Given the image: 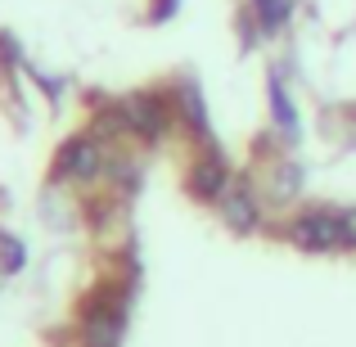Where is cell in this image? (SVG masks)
Here are the masks:
<instances>
[{"label":"cell","mask_w":356,"mask_h":347,"mask_svg":"<svg viewBox=\"0 0 356 347\" xmlns=\"http://www.w3.org/2000/svg\"><path fill=\"white\" fill-rule=\"evenodd\" d=\"M289 239L307 252H339L348 248V226H343V212H330V208H312L302 217L289 221Z\"/></svg>","instance_id":"obj_1"},{"label":"cell","mask_w":356,"mask_h":347,"mask_svg":"<svg viewBox=\"0 0 356 347\" xmlns=\"http://www.w3.org/2000/svg\"><path fill=\"white\" fill-rule=\"evenodd\" d=\"M298 194H302V167L298 163H275V172H270V199L275 203H293Z\"/></svg>","instance_id":"obj_10"},{"label":"cell","mask_w":356,"mask_h":347,"mask_svg":"<svg viewBox=\"0 0 356 347\" xmlns=\"http://www.w3.org/2000/svg\"><path fill=\"white\" fill-rule=\"evenodd\" d=\"M54 172H59V176H95L99 172V149H95V140H90V136L68 140V145L59 149Z\"/></svg>","instance_id":"obj_7"},{"label":"cell","mask_w":356,"mask_h":347,"mask_svg":"<svg viewBox=\"0 0 356 347\" xmlns=\"http://www.w3.org/2000/svg\"><path fill=\"white\" fill-rule=\"evenodd\" d=\"M230 190V167H226V158L212 149L208 158H199L194 163V172H190V194L194 199H203V203H221V194Z\"/></svg>","instance_id":"obj_5"},{"label":"cell","mask_w":356,"mask_h":347,"mask_svg":"<svg viewBox=\"0 0 356 347\" xmlns=\"http://www.w3.org/2000/svg\"><path fill=\"white\" fill-rule=\"evenodd\" d=\"M252 5V23H257L261 36L284 32V23L293 18V0H248Z\"/></svg>","instance_id":"obj_9"},{"label":"cell","mask_w":356,"mask_h":347,"mask_svg":"<svg viewBox=\"0 0 356 347\" xmlns=\"http://www.w3.org/2000/svg\"><path fill=\"white\" fill-rule=\"evenodd\" d=\"M266 99H270V122H275V131L289 140V145H298V136H302V118H298V104H293V95H289V86H284L280 72H270Z\"/></svg>","instance_id":"obj_6"},{"label":"cell","mask_w":356,"mask_h":347,"mask_svg":"<svg viewBox=\"0 0 356 347\" xmlns=\"http://www.w3.org/2000/svg\"><path fill=\"white\" fill-rule=\"evenodd\" d=\"M122 113H127V127H131V131H140L145 140L167 136V127H172V104H167L163 95H154V90L122 99Z\"/></svg>","instance_id":"obj_2"},{"label":"cell","mask_w":356,"mask_h":347,"mask_svg":"<svg viewBox=\"0 0 356 347\" xmlns=\"http://www.w3.org/2000/svg\"><path fill=\"white\" fill-rule=\"evenodd\" d=\"M18 266H23V243L0 234V271H18Z\"/></svg>","instance_id":"obj_11"},{"label":"cell","mask_w":356,"mask_h":347,"mask_svg":"<svg viewBox=\"0 0 356 347\" xmlns=\"http://www.w3.org/2000/svg\"><path fill=\"white\" fill-rule=\"evenodd\" d=\"M352 118H356V108H352Z\"/></svg>","instance_id":"obj_14"},{"label":"cell","mask_w":356,"mask_h":347,"mask_svg":"<svg viewBox=\"0 0 356 347\" xmlns=\"http://www.w3.org/2000/svg\"><path fill=\"white\" fill-rule=\"evenodd\" d=\"M343 226H348V248H356V212H343Z\"/></svg>","instance_id":"obj_13"},{"label":"cell","mask_w":356,"mask_h":347,"mask_svg":"<svg viewBox=\"0 0 356 347\" xmlns=\"http://www.w3.org/2000/svg\"><path fill=\"white\" fill-rule=\"evenodd\" d=\"M176 108H181L185 127H190L194 136H203V140L212 136V127H208V104H203V90H199V81H194V77L176 81Z\"/></svg>","instance_id":"obj_8"},{"label":"cell","mask_w":356,"mask_h":347,"mask_svg":"<svg viewBox=\"0 0 356 347\" xmlns=\"http://www.w3.org/2000/svg\"><path fill=\"white\" fill-rule=\"evenodd\" d=\"M127 302H90L86 307V347H122Z\"/></svg>","instance_id":"obj_4"},{"label":"cell","mask_w":356,"mask_h":347,"mask_svg":"<svg viewBox=\"0 0 356 347\" xmlns=\"http://www.w3.org/2000/svg\"><path fill=\"white\" fill-rule=\"evenodd\" d=\"M221 221L235 234H252L261 226V199L248 181H230V190L221 194Z\"/></svg>","instance_id":"obj_3"},{"label":"cell","mask_w":356,"mask_h":347,"mask_svg":"<svg viewBox=\"0 0 356 347\" xmlns=\"http://www.w3.org/2000/svg\"><path fill=\"white\" fill-rule=\"evenodd\" d=\"M176 9H181V0H154V23H163V18H172Z\"/></svg>","instance_id":"obj_12"}]
</instances>
